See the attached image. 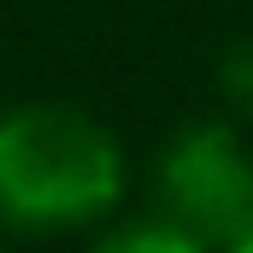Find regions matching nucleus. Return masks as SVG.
Returning <instances> with one entry per match:
<instances>
[{
	"label": "nucleus",
	"instance_id": "nucleus-1",
	"mask_svg": "<svg viewBox=\"0 0 253 253\" xmlns=\"http://www.w3.org/2000/svg\"><path fill=\"white\" fill-rule=\"evenodd\" d=\"M124 200V153L112 129L65 100L0 112V224L59 236L106 218Z\"/></svg>",
	"mask_w": 253,
	"mask_h": 253
},
{
	"label": "nucleus",
	"instance_id": "nucleus-2",
	"mask_svg": "<svg viewBox=\"0 0 253 253\" xmlns=\"http://www.w3.org/2000/svg\"><path fill=\"white\" fill-rule=\"evenodd\" d=\"M159 212L206 242H230L253 212V159L230 124H189L159 153Z\"/></svg>",
	"mask_w": 253,
	"mask_h": 253
},
{
	"label": "nucleus",
	"instance_id": "nucleus-3",
	"mask_svg": "<svg viewBox=\"0 0 253 253\" xmlns=\"http://www.w3.org/2000/svg\"><path fill=\"white\" fill-rule=\"evenodd\" d=\"M200 236L183 230L177 218H141V224H118L112 236H100V253H194Z\"/></svg>",
	"mask_w": 253,
	"mask_h": 253
},
{
	"label": "nucleus",
	"instance_id": "nucleus-4",
	"mask_svg": "<svg viewBox=\"0 0 253 253\" xmlns=\"http://www.w3.org/2000/svg\"><path fill=\"white\" fill-rule=\"evenodd\" d=\"M218 88H224L230 106L253 112V36H248V42H236V47L224 53V65H218Z\"/></svg>",
	"mask_w": 253,
	"mask_h": 253
},
{
	"label": "nucleus",
	"instance_id": "nucleus-5",
	"mask_svg": "<svg viewBox=\"0 0 253 253\" xmlns=\"http://www.w3.org/2000/svg\"><path fill=\"white\" fill-rule=\"evenodd\" d=\"M230 248H236V253H253V212H248V224L230 236Z\"/></svg>",
	"mask_w": 253,
	"mask_h": 253
}]
</instances>
